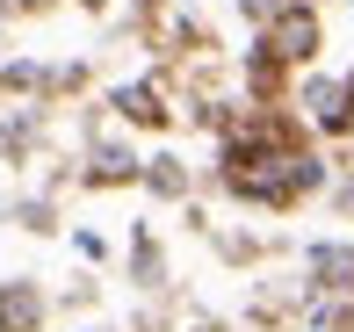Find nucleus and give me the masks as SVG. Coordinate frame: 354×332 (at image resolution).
<instances>
[{
	"mask_svg": "<svg viewBox=\"0 0 354 332\" xmlns=\"http://www.w3.org/2000/svg\"><path fill=\"white\" fill-rule=\"evenodd\" d=\"M289 8V0H239V14H246V22L253 29H268V22H275V14Z\"/></svg>",
	"mask_w": 354,
	"mask_h": 332,
	"instance_id": "nucleus-14",
	"label": "nucleus"
},
{
	"mask_svg": "<svg viewBox=\"0 0 354 332\" xmlns=\"http://www.w3.org/2000/svg\"><path fill=\"white\" fill-rule=\"evenodd\" d=\"M347 8H354V0H347Z\"/></svg>",
	"mask_w": 354,
	"mask_h": 332,
	"instance_id": "nucleus-23",
	"label": "nucleus"
},
{
	"mask_svg": "<svg viewBox=\"0 0 354 332\" xmlns=\"http://www.w3.org/2000/svg\"><path fill=\"white\" fill-rule=\"evenodd\" d=\"M58 0H8V14H51Z\"/></svg>",
	"mask_w": 354,
	"mask_h": 332,
	"instance_id": "nucleus-16",
	"label": "nucleus"
},
{
	"mask_svg": "<svg viewBox=\"0 0 354 332\" xmlns=\"http://www.w3.org/2000/svg\"><path fill=\"white\" fill-rule=\"evenodd\" d=\"M138 173H145V159L123 145V137H94L87 166H80V188H138Z\"/></svg>",
	"mask_w": 354,
	"mask_h": 332,
	"instance_id": "nucleus-5",
	"label": "nucleus"
},
{
	"mask_svg": "<svg viewBox=\"0 0 354 332\" xmlns=\"http://www.w3.org/2000/svg\"><path fill=\"white\" fill-rule=\"evenodd\" d=\"M304 282H311V296H354V246L311 239L304 246Z\"/></svg>",
	"mask_w": 354,
	"mask_h": 332,
	"instance_id": "nucleus-3",
	"label": "nucleus"
},
{
	"mask_svg": "<svg viewBox=\"0 0 354 332\" xmlns=\"http://www.w3.org/2000/svg\"><path fill=\"white\" fill-rule=\"evenodd\" d=\"M333 202H340V217H354V173H347L340 188H333Z\"/></svg>",
	"mask_w": 354,
	"mask_h": 332,
	"instance_id": "nucleus-17",
	"label": "nucleus"
},
{
	"mask_svg": "<svg viewBox=\"0 0 354 332\" xmlns=\"http://www.w3.org/2000/svg\"><path fill=\"white\" fill-rule=\"evenodd\" d=\"M347 94H354V66H347Z\"/></svg>",
	"mask_w": 354,
	"mask_h": 332,
	"instance_id": "nucleus-20",
	"label": "nucleus"
},
{
	"mask_svg": "<svg viewBox=\"0 0 354 332\" xmlns=\"http://www.w3.org/2000/svg\"><path fill=\"white\" fill-rule=\"evenodd\" d=\"M347 173H354V159H347Z\"/></svg>",
	"mask_w": 354,
	"mask_h": 332,
	"instance_id": "nucleus-21",
	"label": "nucleus"
},
{
	"mask_svg": "<svg viewBox=\"0 0 354 332\" xmlns=\"http://www.w3.org/2000/svg\"><path fill=\"white\" fill-rule=\"evenodd\" d=\"M73 253L102 267V260H109V239H102V231H87V224H73Z\"/></svg>",
	"mask_w": 354,
	"mask_h": 332,
	"instance_id": "nucleus-13",
	"label": "nucleus"
},
{
	"mask_svg": "<svg viewBox=\"0 0 354 332\" xmlns=\"http://www.w3.org/2000/svg\"><path fill=\"white\" fill-rule=\"evenodd\" d=\"M188 332H224V325H217V318H196V325H188Z\"/></svg>",
	"mask_w": 354,
	"mask_h": 332,
	"instance_id": "nucleus-18",
	"label": "nucleus"
},
{
	"mask_svg": "<svg viewBox=\"0 0 354 332\" xmlns=\"http://www.w3.org/2000/svg\"><path fill=\"white\" fill-rule=\"evenodd\" d=\"M246 94H253V108H282V94H289V66L261 37H253V51H246Z\"/></svg>",
	"mask_w": 354,
	"mask_h": 332,
	"instance_id": "nucleus-7",
	"label": "nucleus"
},
{
	"mask_svg": "<svg viewBox=\"0 0 354 332\" xmlns=\"http://www.w3.org/2000/svg\"><path fill=\"white\" fill-rule=\"evenodd\" d=\"M311 8H318V0H311Z\"/></svg>",
	"mask_w": 354,
	"mask_h": 332,
	"instance_id": "nucleus-22",
	"label": "nucleus"
},
{
	"mask_svg": "<svg viewBox=\"0 0 354 332\" xmlns=\"http://www.w3.org/2000/svg\"><path fill=\"white\" fill-rule=\"evenodd\" d=\"M138 188H152L159 202H188V188H196V173H188L174 152H152L145 159V173H138Z\"/></svg>",
	"mask_w": 354,
	"mask_h": 332,
	"instance_id": "nucleus-8",
	"label": "nucleus"
},
{
	"mask_svg": "<svg viewBox=\"0 0 354 332\" xmlns=\"http://www.w3.org/2000/svg\"><path fill=\"white\" fill-rule=\"evenodd\" d=\"M73 8H87V14H102V8H109V0H73Z\"/></svg>",
	"mask_w": 354,
	"mask_h": 332,
	"instance_id": "nucleus-19",
	"label": "nucleus"
},
{
	"mask_svg": "<svg viewBox=\"0 0 354 332\" xmlns=\"http://www.w3.org/2000/svg\"><path fill=\"white\" fill-rule=\"evenodd\" d=\"M109 108H116V123H131V130H167L174 123V101L159 80H123L109 87Z\"/></svg>",
	"mask_w": 354,
	"mask_h": 332,
	"instance_id": "nucleus-4",
	"label": "nucleus"
},
{
	"mask_svg": "<svg viewBox=\"0 0 354 332\" xmlns=\"http://www.w3.org/2000/svg\"><path fill=\"white\" fill-rule=\"evenodd\" d=\"M131 282L138 289H159V282H167V253H159L152 224H131Z\"/></svg>",
	"mask_w": 354,
	"mask_h": 332,
	"instance_id": "nucleus-9",
	"label": "nucleus"
},
{
	"mask_svg": "<svg viewBox=\"0 0 354 332\" xmlns=\"http://www.w3.org/2000/svg\"><path fill=\"white\" fill-rule=\"evenodd\" d=\"M261 43H268V51L282 58L289 72H297V66H311V58L326 51V14H318L311 0H289V8L275 14V22L261 29Z\"/></svg>",
	"mask_w": 354,
	"mask_h": 332,
	"instance_id": "nucleus-2",
	"label": "nucleus"
},
{
	"mask_svg": "<svg viewBox=\"0 0 354 332\" xmlns=\"http://www.w3.org/2000/svg\"><path fill=\"white\" fill-rule=\"evenodd\" d=\"M289 101H297V123L311 137H340V145L354 137V94H347V80H333V72H304Z\"/></svg>",
	"mask_w": 354,
	"mask_h": 332,
	"instance_id": "nucleus-1",
	"label": "nucleus"
},
{
	"mask_svg": "<svg viewBox=\"0 0 354 332\" xmlns=\"http://www.w3.org/2000/svg\"><path fill=\"white\" fill-rule=\"evenodd\" d=\"M224 260H261V239H224Z\"/></svg>",
	"mask_w": 354,
	"mask_h": 332,
	"instance_id": "nucleus-15",
	"label": "nucleus"
},
{
	"mask_svg": "<svg viewBox=\"0 0 354 332\" xmlns=\"http://www.w3.org/2000/svg\"><path fill=\"white\" fill-rule=\"evenodd\" d=\"M37 130H44V101H37V108H22V116H8V123H0V159H15V166H22L29 152H37Z\"/></svg>",
	"mask_w": 354,
	"mask_h": 332,
	"instance_id": "nucleus-10",
	"label": "nucleus"
},
{
	"mask_svg": "<svg viewBox=\"0 0 354 332\" xmlns=\"http://www.w3.org/2000/svg\"><path fill=\"white\" fill-rule=\"evenodd\" d=\"M44 87H51V72L37 58H0V94H44Z\"/></svg>",
	"mask_w": 354,
	"mask_h": 332,
	"instance_id": "nucleus-11",
	"label": "nucleus"
},
{
	"mask_svg": "<svg viewBox=\"0 0 354 332\" xmlns=\"http://www.w3.org/2000/svg\"><path fill=\"white\" fill-rule=\"evenodd\" d=\"M44 318H51L44 282H29V275L0 282V332H44Z\"/></svg>",
	"mask_w": 354,
	"mask_h": 332,
	"instance_id": "nucleus-6",
	"label": "nucleus"
},
{
	"mask_svg": "<svg viewBox=\"0 0 354 332\" xmlns=\"http://www.w3.org/2000/svg\"><path fill=\"white\" fill-rule=\"evenodd\" d=\"M15 217H22V231H58V210H51V202H15Z\"/></svg>",
	"mask_w": 354,
	"mask_h": 332,
	"instance_id": "nucleus-12",
	"label": "nucleus"
}]
</instances>
